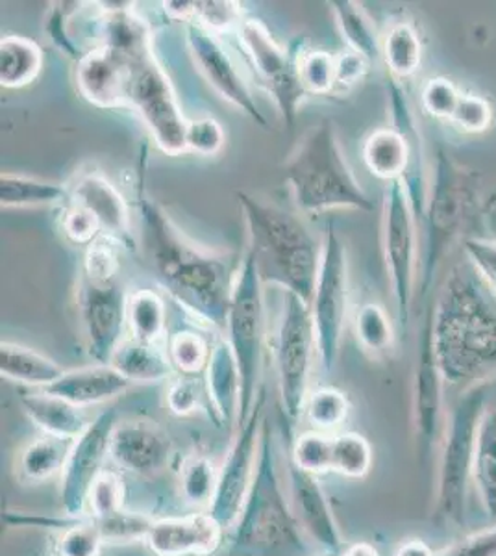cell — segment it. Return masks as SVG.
<instances>
[{
  "mask_svg": "<svg viewBox=\"0 0 496 556\" xmlns=\"http://www.w3.org/2000/svg\"><path fill=\"white\" fill-rule=\"evenodd\" d=\"M138 210L141 245L160 286L199 325L225 332L241 260L189 240L147 193L145 173L139 175Z\"/></svg>",
  "mask_w": 496,
  "mask_h": 556,
  "instance_id": "cell-1",
  "label": "cell"
},
{
  "mask_svg": "<svg viewBox=\"0 0 496 556\" xmlns=\"http://www.w3.org/2000/svg\"><path fill=\"white\" fill-rule=\"evenodd\" d=\"M430 311L445 384L471 390L496 374V295L471 262L453 267Z\"/></svg>",
  "mask_w": 496,
  "mask_h": 556,
  "instance_id": "cell-2",
  "label": "cell"
},
{
  "mask_svg": "<svg viewBox=\"0 0 496 556\" xmlns=\"http://www.w3.org/2000/svg\"><path fill=\"white\" fill-rule=\"evenodd\" d=\"M236 197L249 235V251L256 258L264 286H277L283 293L311 303L321 264V241L315 240L308 225L290 210L245 190H239Z\"/></svg>",
  "mask_w": 496,
  "mask_h": 556,
  "instance_id": "cell-3",
  "label": "cell"
},
{
  "mask_svg": "<svg viewBox=\"0 0 496 556\" xmlns=\"http://www.w3.org/2000/svg\"><path fill=\"white\" fill-rule=\"evenodd\" d=\"M314 549L291 505L290 490L280 471L277 443L265 419L258 468L225 555L311 556Z\"/></svg>",
  "mask_w": 496,
  "mask_h": 556,
  "instance_id": "cell-4",
  "label": "cell"
},
{
  "mask_svg": "<svg viewBox=\"0 0 496 556\" xmlns=\"http://www.w3.org/2000/svg\"><path fill=\"white\" fill-rule=\"evenodd\" d=\"M283 180L302 214L374 210V201L346 162L335 123L328 117L317 121L296 141L283 164Z\"/></svg>",
  "mask_w": 496,
  "mask_h": 556,
  "instance_id": "cell-5",
  "label": "cell"
},
{
  "mask_svg": "<svg viewBox=\"0 0 496 556\" xmlns=\"http://www.w3.org/2000/svg\"><path fill=\"white\" fill-rule=\"evenodd\" d=\"M480 175L459 164L448 152L440 149L434 169L430 173L427 208L422 215L424 251L421 256L419 290L424 298L434 282L446 254L463 238L466 228L478 215Z\"/></svg>",
  "mask_w": 496,
  "mask_h": 556,
  "instance_id": "cell-6",
  "label": "cell"
},
{
  "mask_svg": "<svg viewBox=\"0 0 496 556\" xmlns=\"http://www.w3.org/2000/svg\"><path fill=\"white\" fill-rule=\"evenodd\" d=\"M264 282L259 277L254 254L246 249L241 256L236 282H233L230 311L227 317V342L238 358L243 399L239 427L251 416L259 395V369L265 348V298ZM238 427V429H239Z\"/></svg>",
  "mask_w": 496,
  "mask_h": 556,
  "instance_id": "cell-7",
  "label": "cell"
},
{
  "mask_svg": "<svg viewBox=\"0 0 496 556\" xmlns=\"http://www.w3.org/2000/svg\"><path fill=\"white\" fill-rule=\"evenodd\" d=\"M419 222L409 204L403 182L387 184L383 193L382 238L383 264L390 280L396 319L400 327H408L414 306L415 291L421 277V240Z\"/></svg>",
  "mask_w": 496,
  "mask_h": 556,
  "instance_id": "cell-8",
  "label": "cell"
},
{
  "mask_svg": "<svg viewBox=\"0 0 496 556\" xmlns=\"http://www.w3.org/2000/svg\"><path fill=\"white\" fill-rule=\"evenodd\" d=\"M315 356L317 336L311 308L304 299L283 293L282 316L275 338V362L280 403L291 425L304 416Z\"/></svg>",
  "mask_w": 496,
  "mask_h": 556,
  "instance_id": "cell-9",
  "label": "cell"
},
{
  "mask_svg": "<svg viewBox=\"0 0 496 556\" xmlns=\"http://www.w3.org/2000/svg\"><path fill=\"white\" fill-rule=\"evenodd\" d=\"M321 243V264L309 308L317 336V358L322 369L332 371L340 358L341 342L345 334L351 304V277L345 241L338 232L335 223H328Z\"/></svg>",
  "mask_w": 496,
  "mask_h": 556,
  "instance_id": "cell-10",
  "label": "cell"
},
{
  "mask_svg": "<svg viewBox=\"0 0 496 556\" xmlns=\"http://www.w3.org/2000/svg\"><path fill=\"white\" fill-rule=\"evenodd\" d=\"M484 410V388H471L459 399L445 430L441 451L437 514L458 527L463 523L466 516L467 482L472 477L476 430Z\"/></svg>",
  "mask_w": 496,
  "mask_h": 556,
  "instance_id": "cell-11",
  "label": "cell"
},
{
  "mask_svg": "<svg viewBox=\"0 0 496 556\" xmlns=\"http://www.w3.org/2000/svg\"><path fill=\"white\" fill-rule=\"evenodd\" d=\"M130 112H136L157 149L169 156L188 154V123L169 75L154 51L132 58Z\"/></svg>",
  "mask_w": 496,
  "mask_h": 556,
  "instance_id": "cell-12",
  "label": "cell"
},
{
  "mask_svg": "<svg viewBox=\"0 0 496 556\" xmlns=\"http://www.w3.org/2000/svg\"><path fill=\"white\" fill-rule=\"evenodd\" d=\"M239 47L252 70L272 97L278 112L288 127L295 125L296 115L308 93L298 78V51L278 43L264 21L245 20L238 30Z\"/></svg>",
  "mask_w": 496,
  "mask_h": 556,
  "instance_id": "cell-13",
  "label": "cell"
},
{
  "mask_svg": "<svg viewBox=\"0 0 496 556\" xmlns=\"http://www.w3.org/2000/svg\"><path fill=\"white\" fill-rule=\"evenodd\" d=\"M265 392L259 390L256 405L245 424L238 429L227 458L219 468V481L214 501L209 505V516L225 529L232 531L243 510L246 495L258 468L259 442L265 421Z\"/></svg>",
  "mask_w": 496,
  "mask_h": 556,
  "instance_id": "cell-14",
  "label": "cell"
},
{
  "mask_svg": "<svg viewBox=\"0 0 496 556\" xmlns=\"http://www.w3.org/2000/svg\"><path fill=\"white\" fill-rule=\"evenodd\" d=\"M76 303L89 358L93 364H110L115 349L125 340L128 327L125 285L119 278L94 280L80 275Z\"/></svg>",
  "mask_w": 496,
  "mask_h": 556,
  "instance_id": "cell-15",
  "label": "cell"
},
{
  "mask_svg": "<svg viewBox=\"0 0 496 556\" xmlns=\"http://www.w3.org/2000/svg\"><path fill=\"white\" fill-rule=\"evenodd\" d=\"M117 424V410L106 408L91 419L88 430L73 443L67 464L60 475V497L65 516L80 518L88 513L89 492L104 471V462L110 456V442Z\"/></svg>",
  "mask_w": 496,
  "mask_h": 556,
  "instance_id": "cell-16",
  "label": "cell"
},
{
  "mask_svg": "<svg viewBox=\"0 0 496 556\" xmlns=\"http://www.w3.org/2000/svg\"><path fill=\"white\" fill-rule=\"evenodd\" d=\"M186 26V43L193 64L206 83L215 89V93L232 104L236 110L246 117H251L258 127L267 128V119L259 112L258 102L252 96L249 84L239 73L238 65L233 64L232 56L228 54L225 45L220 43L219 36L209 33L206 28L189 23Z\"/></svg>",
  "mask_w": 496,
  "mask_h": 556,
  "instance_id": "cell-17",
  "label": "cell"
},
{
  "mask_svg": "<svg viewBox=\"0 0 496 556\" xmlns=\"http://www.w3.org/2000/svg\"><path fill=\"white\" fill-rule=\"evenodd\" d=\"M75 84L84 101L101 110H130L132 58L94 45L76 62Z\"/></svg>",
  "mask_w": 496,
  "mask_h": 556,
  "instance_id": "cell-18",
  "label": "cell"
},
{
  "mask_svg": "<svg viewBox=\"0 0 496 556\" xmlns=\"http://www.w3.org/2000/svg\"><path fill=\"white\" fill-rule=\"evenodd\" d=\"M443 388L445 380L435 361L432 345V311H428L424 327H422L419 356L414 374V390H411V416L417 440L422 447H432L440 438L441 417H443Z\"/></svg>",
  "mask_w": 496,
  "mask_h": 556,
  "instance_id": "cell-19",
  "label": "cell"
},
{
  "mask_svg": "<svg viewBox=\"0 0 496 556\" xmlns=\"http://www.w3.org/2000/svg\"><path fill=\"white\" fill-rule=\"evenodd\" d=\"M285 479L296 519L311 545H317V549L325 551L327 555L340 556L343 549L340 525L317 477L304 473L288 460Z\"/></svg>",
  "mask_w": 496,
  "mask_h": 556,
  "instance_id": "cell-20",
  "label": "cell"
},
{
  "mask_svg": "<svg viewBox=\"0 0 496 556\" xmlns=\"http://www.w3.org/2000/svg\"><path fill=\"white\" fill-rule=\"evenodd\" d=\"M170 455V438L154 421L126 419L115 425L110 458L128 473L156 477L167 468Z\"/></svg>",
  "mask_w": 496,
  "mask_h": 556,
  "instance_id": "cell-21",
  "label": "cell"
},
{
  "mask_svg": "<svg viewBox=\"0 0 496 556\" xmlns=\"http://www.w3.org/2000/svg\"><path fill=\"white\" fill-rule=\"evenodd\" d=\"M69 186L71 203L89 210L101 223L102 232L125 241L130 251L136 249L130 208L119 188L99 169L80 172Z\"/></svg>",
  "mask_w": 496,
  "mask_h": 556,
  "instance_id": "cell-22",
  "label": "cell"
},
{
  "mask_svg": "<svg viewBox=\"0 0 496 556\" xmlns=\"http://www.w3.org/2000/svg\"><path fill=\"white\" fill-rule=\"evenodd\" d=\"M225 529L209 514L157 519L145 544L156 556H207L219 549Z\"/></svg>",
  "mask_w": 496,
  "mask_h": 556,
  "instance_id": "cell-23",
  "label": "cell"
},
{
  "mask_svg": "<svg viewBox=\"0 0 496 556\" xmlns=\"http://www.w3.org/2000/svg\"><path fill=\"white\" fill-rule=\"evenodd\" d=\"M207 406L214 412L217 425H227L238 430L243 399V379L238 358L233 354L227 338L215 340L212 356L204 371Z\"/></svg>",
  "mask_w": 496,
  "mask_h": 556,
  "instance_id": "cell-24",
  "label": "cell"
},
{
  "mask_svg": "<svg viewBox=\"0 0 496 556\" xmlns=\"http://www.w3.org/2000/svg\"><path fill=\"white\" fill-rule=\"evenodd\" d=\"M130 386L132 382L110 364H91L65 371L54 384L44 388V392L86 410L89 406L106 405L120 397Z\"/></svg>",
  "mask_w": 496,
  "mask_h": 556,
  "instance_id": "cell-25",
  "label": "cell"
},
{
  "mask_svg": "<svg viewBox=\"0 0 496 556\" xmlns=\"http://www.w3.org/2000/svg\"><path fill=\"white\" fill-rule=\"evenodd\" d=\"M21 406L31 424L43 430L47 437L76 442L91 425L84 408L71 405L69 401L44 390L21 395Z\"/></svg>",
  "mask_w": 496,
  "mask_h": 556,
  "instance_id": "cell-26",
  "label": "cell"
},
{
  "mask_svg": "<svg viewBox=\"0 0 496 556\" xmlns=\"http://www.w3.org/2000/svg\"><path fill=\"white\" fill-rule=\"evenodd\" d=\"M110 366L115 367L132 384L162 382L176 377L167 349L160 348V343L143 342L133 336H126L119 348L115 349Z\"/></svg>",
  "mask_w": 496,
  "mask_h": 556,
  "instance_id": "cell-27",
  "label": "cell"
},
{
  "mask_svg": "<svg viewBox=\"0 0 496 556\" xmlns=\"http://www.w3.org/2000/svg\"><path fill=\"white\" fill-rule=\"evenodd\" d=\"M65 374L56 361L20 343H0V375L15 384L44 390Z\"/></svg>",
  "mask_w": 496,
  "mask_h": 556,
  "instance_id": "cell-28",
  "label": "cell"
},
{
  "mask_svg": "<svg viewBox=\"0 0 496 556\" xmlns=\"http://www.w3.org/2000/svg\"><path fill=\"white\" fill-rule=\"evenodd\" d=\"M69 201V186L44 178L2 172L0 175V206L2 210L60 206Z\"/></svg>",
  "mask_w": 496,
  "mask_h": 556,
  "instance_id": "cell-29",
  "label": "cell"
},
{
  "mask_svg": "<svg viewBox=\"0 0 496 556\" xmlns=\"http://www.w3.org/2000/svg\"><path fill=\"white\" fill-rule=\"evenodd\" d=\"M328 7L348 51L358 52L359 56L367 58L371 64L382 60V36L378 34L377 25L364 4L352 0H335Z\"/></svg>",
  "mask_w": 496,
  "mask_h": 556,
  "instance_id": "cell-30",
  "label": "cell"
},
{
  "mask_svg": "<svg viewBox=\"0 0 496 556\" xmlns=\"http://www.w3.org/2000/svg\"><path fill=\"white\" fill-rule=\"evenodd\" d=\"M382 60L396 83H406L421 70L422 39L414 21L391 23L382 36Z\"/></svg>",
  "mask_w": 496,
  "mask_h": 556,
  "instance_id": "cell-31",
  "label": "cell"
},
{
  "mask_svg": "<svg viewBox=\"0 0 496 556\" xmlns=\"http://www.w3.org/2000/svg\"><path fill=\"white\" fill-rule=\"evenodd\" d=\"M43 49L34 39L8 34L0 39V86L21 89L38 80Z\"/></svg>",
  "mask_w": 496,
  "mask_h": 556,
  "instance_id": "cell-32",
  "label": "cell"
},
{
  "mask_svg": "<svg viewBox=\"0 0 496 556\" xmlns=\"http://www.w3.org/2000/svg\"><path fill=\"white\" fill-rule=\"evenodd\" d=\"M472 479L491 521H496V408H485L478 425Z\"/></svg>",
  "mask_w": 496,
  "mask_h": 556,
  "instance_id": "cell-33",
  "label": "cell"
},
{
  "mask_svg": "<svg viewBox=\"0 0 496 556\" xmlns=\"http://www.w3.org/2000/svg\"><path fill=\"white\" fill-rule=\"evenodd\" d=\"M73 443L75 442L47 434L28 443L25 450L21 451L17 464L21 479L26 482H44L54 479L56 475H62Z\"/></svg>",
  "mask_w": 496,
  "mask_h": 556,
  "instance_id": "cell-34",
  "label": "cell"
},
{
  "mask_svg": "<svg viewBox=\"0 0 496 556\" xmlns=\"http://www.w3.org/2000/svg\"><path fill=\"white\" fill-rule=\"evenodd\" d=\"M126 323L130 336L143 342L160 343L167 334V306L162 295L154 290H138L128 293Z\"/></svg>",
  "mask_w": 496,
  "mask_h": 556,
  "instance_id": "cell-35",
  "label": "cell"
},
{
  "mask_svg": "<svg viewBox=\"0 0 496 556\" xmlns=\"http://www.w3.org/2000/svg\"><path fill=\"white\" fill-rule=\"evenodd\" d=\"M354 334L365 353L383 356L395 345V329L390 314L382 304L374 301L359 304L354 312Z\"/></svg>",
  "mask_w": 496,
  "mask_h": 556,
  "instance_id": "cell-36",
  "label": "cell"
},
{
  "mask_svg": "<svg viewBox=\"0 0 496 556\" xmlns=\"http://www.w3.org/2000/svg\"><path fill=\"white\" fill-rule=\"evenodd\" d=\"M214 342L196 329H178L167 336V354L176 375L201 377L206 371Z\"/></svg>",
  "mask_w": 496,
  "mask_h": 556,
  "instance_id": "cell-37",
  "label": "cell"
},
{
  "mask_svg": "<svg viewBox=\"0 0 496 556\" xmlns=\"http://www.w3.org/2000/svg\"><path fill=\"white\" fill-rule=\"evenodd\" d=\"M351 414V401L345 392L338 388H317L309 392L304 406V417L311 425V430L332 434L340 430Z\"/></svg>",
  "mask_w": 496,
  "mask_h": 556,
  "instance_id": "cell-38",
  "label": "cell"
},
{
  "mask_svg": "<svg viewBox=\"0 0 496 556\" xmlns=\"http://www.w3.org/2000/svg\"><path fill=\"white\" fill-rule=\"evenodd\" d=\"M219 481V469L204 455L189 456L180 469V492L186 503L193 506L212 505Z\"/></svg>",
  "mask_w": 496,
  "mask_h": 556,
  "instance_id": "cell-39",
  "label": "cell"
},
{
  "mask_svg": "<svg viewBox=\"0 0 496 556\" xmlns=\"http://www.w3.org/2000/svg\"><path fill=\"white\" fill-rule=\"evenodd\" d=\"M372 447L358 432L333 437L332 471L346 479H364L371 471Z\"/></svg>",
  "mask_w": 496,
  "mask_h": 556,
  "instance_id": "cell-40",
  "label": "cell"
},
{
  "mask_svg": "<svg viewBox=\"0 0 496 556\" xmlns=\"http://www.w3.org/2000/svg\"><path fill=\"white\" fill-rule=\"evenodd\" d=\"M298 78L308 97L333 96L335 52L322 49H301L296 58Z\"/></svg>",
  "mask_w": 496,
  "mask_h": 556,
  "instance_id": "cell-41",
  "label": "cell"
},
{
  "mask_svg": "<svg viewBox=\"0 0 496 556\" xmlns=\"http://www.w3.org/2000/svg\"><path fill=\"white\" fill-rule=\"evenodd\" d=\"M332 434L308 430L293 440L290 462L304 473L317 477L332 471Z\"/></svg>",
  "mask_w": 496,
  "mask_h": 556,
  "instance_id": "cell-42",
  "label": "cell"
},
{
  "mask_svg": "<svg viewBox=\"0 0 496 556\" xmlns=\"http://www.w3.org/2000/svg\"><path fill=\"white\" fill-rule=\"evenodd\" d=\"M125 251H130V247L119 238L112 235L99 236L91 245L86 247L80 275L94 280L119 278L120 258Z\"/></svg>",
  "mask_w": 496,
  "mask_h": 556,
  "instance_id": "cell-43",
  "label": "cell"
},
{
  "mask_svg": "<svg viewBox=\"0 0 496 556\" xmlns=\"http://www.w3.org/2000/svg\"><path fill=\"white\" fill-rule=\"evenodd\" d=\"M246 17L239 2L230 0H193V21L215 36L238 34Z\"/></svg>",
  "mask_w": 496,
  "mask_h": 556,
  "instance_id": "cell-44",
  "label": "cell"
},
{
  "mask_svg": "<svg viewBox=\"0 0 496 556\" xmlns=\"http://www.w3.org/2000/svg\"><path fill=\"white\" fill-rule=\"evenodd\" d=\"M82 7H86L84 2H52L51 8L47 10L43 23L44 34L49 36L52 45L62 54L73 58L76 62L82 58L84 52L75 43V39L71 38L69 23Z\"/></svg>",
  "mask_w": 496,
  "mask_h": 556,
  "instance_id": "cell-45",
  "label": "cell"
},
{
  "mask_svg": "<svg viewBox=\"0 0 496 556\" xmlns=\"http://www.w3.org/2000/svg\"><path fill=\"white\" fill-rule=\"evenodd\" d=\"M204 399L207 401L206 386L201 377H186L176 375L169 380L165 392L167 410L176 417L193 416L204 408Z\"/></svg>",
  "mask_w": 496,
  "mask_h": 556,
  "instance_id": "cell-46",
  "label": "cell"
},
{
  "mask_svg": "<svg viewBox=\"0 0 496 556\" xmlns=\"http://www.w3.org/2000/svg\"><path fill=\"white\" fill-rule=\"evenodd\" d=\"M125 510V484L114 471L104 469L89 492L88 513L93 519L112 518Z\"/></svg>",
  "mask_w": 496,
  "mask_h": 556,
  "instance_id": "cell-47",
  "label": "cell"
},
{
  "mask_svg": "<svg viewBox=\"0 0 496 556\" xmlns=\"http://www.w3.org/2000/svg\"><path fill=\"white\" fill-rule=\"evenodd\" d=\"M60 228L65 240L78 247H89L99 236L104 235L99 219L89 210L71 201L62 206Z\"/></svg>",
  "mask_w": 496,
  "mask_h": 556,
  "instance_id": "cell-48",
  "label": "cell"
},
{
  "mask_svg": "<svg viewBox=\"0 0 496 556\" xmlns=\"http://www.w3.org/2000/svg\"><path fill=\"white\" fill-rule=\"evenodd\" d=\"M461 93L463 91L445 76L430 78L421 88L422 110L435 119L450 121L458 108Z\"/></svg>",
  "mask_w": 496,
  "mask_h": 556,
  "instance_id": "cell-49",
  "label": "cell"
},
{
  "mask_svg": "<svg viewBox=\"0 0 496 556\" xmlns=\"http://www.w3.org/2000/svg\"><path fill=\"white\" fill-rule=\"evenodd\" d=\"M186 146H188V152H193L196 156H204V159H212L227 146V132L219 121L214 117L191 119L188 123V132H186Z\"/></svg>",
  "mask_w": 496,
  "mask_h": 556,
  "instance_id": "cell-50",
  "label": "cell"
},
{
  "mask_svg": "<svg viewBox=\"0 0 496 556\" xmlns=\"http://www.w3.org/2000/svg\"><path fill=\"white\" fill-rule=\"evenodd\" d=\"M448 123L461 132H485L493 125V106L485 97L463 91L458 108Z\"/></svg>",
  "mask_w": 496,
  "mask_h": 556,
  "instance_id": "cell-51",
  "label": "cell"
},
{
  "mask_svg": "<svg viewBox=\"0 0 496 556\" xmlns=\"http://www.w3.org/2000/svg\"><path fill=\"white\" fill-rule=\"evenodd\" d=\"M104 536L94 519L76 523L58 540V556H101Z\"/></svg>",
  "mask_w": 496,
  "mask_h": 556,
  "instance_id": "cell-52",
  "label": "cell"
},
{
  "mask_svg": "<svg viewBox=\"0 0 496 556\" xmlns=\"http://www.w3.org/2000/svg\"><path fill=\"white\" fill-rule=\"evenodd\" d=\"M101 529L104 542H145L147 534L151 531L154 519L139 516V514L123 513L115 514L112 518L94 519Z\"/></svg>",
  "mask_w": 496,
  "mask_h": 556,
  "instance_id": "cell-53",
  "label": "cell"
},
{
  "mask_svg": "<svg viewBox=\"0 0 496 556\" xmlns=\"http://www.w3.org/2000/svg\"><path fill=\"white\" fill-rule=\"evenodd\" d=\"M372 64L367 58L359 56L358 52H335V83H333V96H345L352 89L364 83L369 75Z\"/></svg>",
  "mask_w": 496,
  "mask_h": 556,
  "instance_id": "cell-54",
  "label": "cell"
},
{
  "mask_svg": "<svg viewBox=\"0 0 496 556\" xmlns=\"http://www.w3.org/2000/svg\"><path fill=\"white\" fill-rule=\"evenodd\" d=\"M463 249L472 267L496 295V240L467 238Z\"/></svg>",
  "mask_w": 496,
  "mask_h": 556,
  "instance_id": "cell-55",
  "label": "cell"
},
{
  "mask_svg": "<svg viewBox=\"0 0 496 556\" xmlns=\"http://www.w3.org/2000/svg\"><path fill=\"white\" fill-rule=\"evenodd\" d=\"M435 556H496V527L472 534Z\"/></svg>",
  "mask_w": 496,
  "mask_h": 556,
  "instance_id": "cell-56",
  "label": "cell"
},
{
  "mask_svg": "<svg viewBox=\"0 0 496 556\" xmlns=\"http://www.w3.org/2000/svg\"><path fill=\"white\" fill-rule=\"evenodd\" d=\"M396 556H435L432 549L428 547L421 540H411L400 545V549L396 551Z\"/></svg>",
  "mask_w": 496,
  "mask_h": 556,
  "instance_id": "cell-57",
  "label": "cell"
},
{
  "mask_svg": "<svg viewBox=\"0 0 496 556\" xmlns=\"http://www.w3.org/2000/svg\"><path fill=\"white\" fill-rule=\"evenodd\" d=\"M340 556H380L374 545L367 544V542H358V544H352L346 549L341 551Z\"/></svg>",
  "mask_w": 496,
  "mask_h": 556,
  "instance_id": "cell-58",
  "label": "cell"
}]
</instances>
